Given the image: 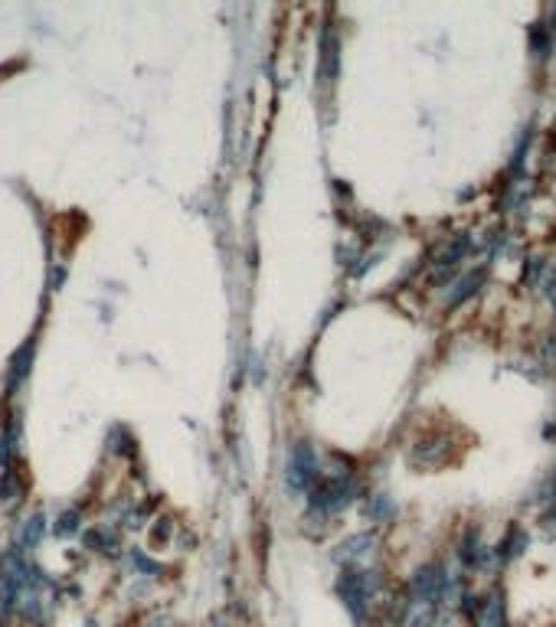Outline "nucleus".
Instances as JSON below:
<instances>
[{
  "mask_svg": "<svg viewBox=\"0 0 556 627\" xmlns=\"http://www.w3.org/2000/svg\"><path fill=\"white\" fill-rule=\"evenodd\" d=\"M366 514H374L376 520H380V516H390V514H393V506H390V500H383V497H376L374 510H366Z\"/></svg>",
  "mask_w": 556,
  "mask_h": 627,
  "instance_id": "1a4fd4ad",
  "label": "nucleus"
},
{
  "mask_svg": "<svg viewBox=\"0 0 556 627\" xmlns=\"http://www.w3.org/2000/svg\"><path fill=\"white\" fill-rule=\"evenodd\" d=\"M315 471H317V461H315V455H311V447L298 445L295 455H291V461H288V487H295V490L311 487Z\"/></svg>",
  "mask_w": 556,
  "mask_h": 627,
  "instance_id": "f03ea898",
  "label": "nucleus"
},
{
  "mask_svg": "<svg viewBox=\"0 0 556 627\" xmlns=\"http://www.w3.org/2000/svg\"><path fill=\"white\" fill-rule=\"evenodd\" d=\"M484 281V268H475V272H468L465 278H459L455 285H451V295H449V307L461 305L465 297H471L475 291H478V285Z\"/></svg>",
  "mask_w": 556,
  "mask_h": 627,
  "instance_id": "20e7f679",
  "label": "nucleus"
},
{
  "mask_svg": "<svg viewBox=\"0 0 556 627\" xmlns=\"http://www.w3.org/2000/svg\"><path fill=\"white\" fill-rule=\"evenodd\" d=\"M537 356H540V363H543L547 370H556V333H547V337L540 340Z\"/></svg>",
  "mask_w": 556,
  "mask_h": 627,
  "instance_id": "0eeeda50",
  "label": "nucleus"
},
{
  "mask_svg": "<svg viewBox=\"0 0 556 627\" xmlns=\"http://www.w3.org/2000/svg\"><path fill=\"white\" fill-rule=\"evenodd\" d=\"M370 546H374V536H366V532H360V536H350L347 542H341V552H337V559L354 562V559H360V556H366V552H370Z\"/></svg>",
  "mask_w": 556,
  "mask_h": 627,
  "instance_id": "39448f33",
  "label": "nucleus"
},
{
  "mask_svg": "<svg viewBox=\"0 0 556 627\" xmlns=\"http://www.w3.org/2000/svg\"><path fill=\"white\" fill-rule=\"evenodd\" d=\"M540 29H534V56L537 59H547L550 49H553V29L550 23H537Z\"/></svg>",
  "mask_w": 556,
  "mask_h": 627,
  "instance_id": "423d86ee",
  "label": "nucleus"
},
{
  "mask_svg": "<svg viewBox=\"0 0 556 627\" xmlns=\"http://www.w3.org/2000/svg\"><path fill=\"white\" fill-rule=\"evenodd\" d=\"M72 530H76V514H66L63 520H59L56 532H59V536H66V532H72Z\"/></svg>",
  "mask_w": 556,
  "mask_h": 627,
  "instance_id": "9d476101",
  "label": "nucleus"
},
{
  "mask_svg": "<svg viewBox=\"0 0 556 627\" xmlns=\"http://www.w3.org/2000/svg\"><path fill=\"white\" fill-rule=\"evenodd\" d=\"M475 627H508V605H504V591L491 589L475 608Z\"/></svg>",
  "mask_w": 556,
  "mask_h": 627,
  "instance_id": "f257e3e1",
  "label": "nucleus"
},
{
  "mask_svg": "<svg viewBox=\"0 0 556 627\" xmlns=\"http://www.w3.org/2000/svg\"><path fill=\"white\" fill-rule=\"evenodd\" d=\"M39 516H33V520H27V526H23V542L27 546H37V539H39Z\"/></svg>",
  "mask_w": 556,
  "mask_h": 627,
  "instance_id": "6e6552de",
  "label": "nucleus"
},
{
  "mask_svg": "<svg viewBox=\"0 0 556 627\" xmlns=\"http://www.w3.org/2000/svg\"><path fill=\"white\" fill-rule=\"evenodd\" d=\"M449 441L442 435H432V438H422L419 445L413 447V461L422 467H432V464H442L445 461V451H449Z\"/></svg>",
  "mask_w": 556,
  "mask_h": 627,
  "instance_id": "7ed1b4c3",
  "label": "nucleus"
}]
</instances>
